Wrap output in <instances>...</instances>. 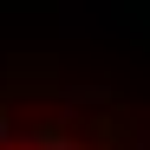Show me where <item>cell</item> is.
Segmentation results:
<instances>
[{"instance_id": "obj_1", "label": "cell", "mask_w": 150, "mask_h": 150, "mask_svg": "<svg viewBox=\"0 0 150 150\" xmlns=\"http://www.w3.org/2000/svg\"><path fill=\"white\" fill-rule=\"evenodd\" d=\"M0 150H137V144L52 98H0Z\"/></svg>"}]
</instances>
